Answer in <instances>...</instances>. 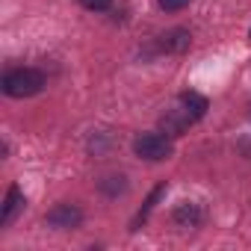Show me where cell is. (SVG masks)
Returning <instances> with one entry per match:
<instances>
[{"instance_id": "obj_8", "label": "cell", "mask_w": 251, "mask_h": 251, "mask_svg": "<svg viewBox=\"0 0 251 251\" xmlns=\"http://www.w3.org/2000/svg\"><path fill=\"white\" fill-rule=\"evenodd\" d=\"M177 103L189 112L192 121H201V118L207 115V109H210V100H207L204 95H198V92H183V95L177 98Z\"/></svg>"}, {"instance_id": "obj_1", "label": "cell", "mask_w": 251, "mask_h": 251, "mask_svg": "<svg viewBox=\"0 0 251 251\" xmlns=\"http://www.w3.org/2000/svg\"><path fill=\"white\" fill-rule=\"evenodd\" d=\"M45 86H48V80L39 68H15V71H6V77H3V95H9V98H33Z\"/></svg>"}, {"instance_id": "obj_6", "label": "cell", "mask_w": 251, "mask_h": 251, "mask_svg": "<svg viewBox=\"0 0 251 251\" xmlns=\"http://www.w3.org/2000/svg\"><path fill=\"white\" fill-rule=\"evenodd\" d=\"M172 222H175L177 227H198V225L204 222V210H201L198 204H192V201H180V204L172 210Z\"/></svg>"}, {"instance_id": "obj_4", "label": "cell", "mask_w": 251, "mask_h": 251, "mask_svg": "<svg viewBox=\"0 0 251 251\" xmlns=\"http://www.w3.org/2000/svg\"><path fill=\"white\" fill-rule=\"evenodd\" d=\"M192 124H195V121L189 118V112L177 103V106H172V109L160 118V130H163L166 136H172V139H175V136H183V133L192 127Z\"/></svg>"}, {"instance_id": "obj_2", "label": "cell", "mask_w": 251, "mask_h": 251, "mask_svg": "<svg viewBox=\"0 0 251 251\" xmlns=\"http://www.w3.org/2000/svg\"><path fill=\"white\" fill-rule=\"evenodd\" d=\"M172 136H166L163 130L160 133H139L133 139V154L139 160H148V163H163L172 157Z\"/></svg>"}, {"instance_id": "obj_9", "label": "cell", "mask_w": 251, "mask_h": 251, "mask_svg": "<svg viewBox=\"0 0 251 251\" xmlns=\"http://www.w3.org/2000/svg\"><path fill=\"white\" fill-rule=\"evenodd\" d=\"M98 186H100V192H103L106 198H118V195L127 192V177H124V175H109V177H103Z\"/></svg>"}, {"instance_id": "obj_12", "label": "cell", "mask_w": 251, "mask_h": 251, "mask_svg": "<svg viewBox=\"0 0 251 251\" xmlns=\"http://www.w3.org/2000/svg\"><path fill=\"white\" fill-rule=\"evenodd\" d=\"M160 3V9H166V12H180V9H186L192 0H157Z\"/></svg>"}, {"instance_id": "obj_11", "label": "cell", "mask_w": 251, "mask_h": 251, "mask_svg": "<svg viewBox=\"0 0 251 251\" xmlns=\"http://www.w3.org/2000/svg\"><path fill=\"white\" fill-rule=\"evenodd\" d=\"M80 6L89 12H106L112 6V0H80Z\"/></svg>"}, {"instance_id": "obj_13", "label": "cell", "mask_w": 251, "mask_h": 251, "mask_svg": "<svg viewBox=\"0 0 251 251\" xmlns=\"http://www.w3.org/2000/svg\"><path fill=\"white\" fill-rule=\"evenodd\" d=\"M248 115H251V103H248Z\"/></svg>"}, {"instance_id": "obj_7", "label": "cell", "mask_w": 251, "mask_h": 251, "mask_svg": "<svg viewBox=\"0 0 251 251\" xmlns=\"http://www.w3.org/2000/svg\"><path fill=\"white\" fill-rule=\"evenodd\" d=\"M157 45H160V50H166V53H186L189 45H192V36H189V30L175 27V30H169L166 36H160Z\"/></svg>"}, {"instance_id": "obj_5", "label": "cell", "mask_w": 251, "mask_h": 251, "mask_svg": "<svg viewBox=\"0 0 251 251\" xmlns=\"http://www.w3.org/2000/svg\"><path fill=\"white\" fill-rule=\"evenodd\" d=\"M24 192L12 183L9 189H6V198H3V213H0V227H12L15 225V219L24 213Z\"/></svg>"}, {"instance_id": "obj_3", "label": "cell", "mask_w": 251, "mask_h": 251, "mask_svg": "<svg viewBox=\"0 0 251 251\" xmlns=\"http://www.w3.org/2000/svg\"><path fill=\"white\" fill-rule=\"evenodd\" d=\"M45 222H48L50 227H56V230H74V227L83 225V210H80L77 204H65V201H62V204H56V207L48 210Z\"/></svg>"}, {"instance_id": "obj_10", "label": "cell", "mask_w": 251, "mask_h": 251, "mask_svg": "<svg viewBox=\"0 0 251 251\" xmlns=\"http://www.w3.org/2000/svg\"><path fill=\"white\" fill-rule=\"evenodd\" d=\"M163 192H166V186H157V189L151 192V198L145 201V207H142V213H139V216H136V222H133V230L139 227V222H145V219H148V213H151V210L157 207V201H160V195H163Z\"/></svg>"}]
</instances>
